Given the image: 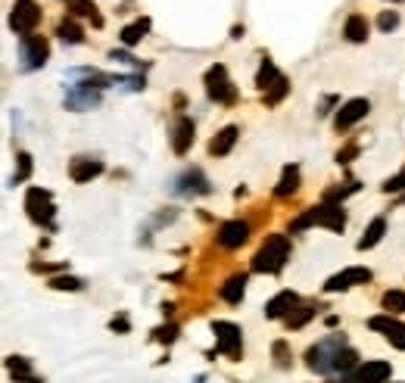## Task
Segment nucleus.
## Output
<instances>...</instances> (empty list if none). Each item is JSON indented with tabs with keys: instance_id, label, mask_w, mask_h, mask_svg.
I'll list each match as a JSON object with an SVG mask.
<instances>
[{
	"instance_id": "nucleus-1",
	"label": "nucleus",
	"mask_w": 405,
	"mask_h": 383,
	"mask_svg": "<svg viewBox=\"0 0 405 383\" xmlns=\"http://www.w3.org/2000/svg\"><path fill=\"white\" fill-rule=\"evenodd\" d=\"M287 259H290V237L271 234L269 240L256 249V256H252V271H259V274H278L281 268H284Z\"/></svg>"
},
{
	"instance_id": "nucleus-2",
	"label": "nucleus",
	"mask_w": 405,
	"mask_h": 383,
	"mask_svg": "<svg viewBox=\"0 0 405 383\" xmlns=\"http://www.w3.org/2000/svg\"><path fill=\"white\" fill-rule=\"evenodd\" d=\"M312 225H321V228H328V231H343L346 228V212H343V206L340 203H321V206H315V209H309V212H302L300 219L290 225V231H306V228H312Z\"/></svg>"
},
{
	"instance_id": "nucleus-3",
	"label": "nucleus",
	"mask_w": 405,
	"mask_h": 383,
	"mask_svg": "<svg viewBox=\"0 0 405 383\" xmlns=\"http://www.w3.org/2000/svg\"><path fill=\"white\" fill-rule=\"evenodd\" d=\"M346 346V339L343 334H330V337H324L321 343H315V346H309V352H306V365L312 368L315 374H330L337 368V356H340V349Z\"/></svg>"
},
{
	"instance_id": "nucleus-4",
	"label": "nucleus",
	"mask_w": 405,
	"mask_h": 383,
	"mask_svg": "<svg viewBox=\"0 0 405 383\" xmlns=\"http://www.w3.org/2000/svg\"><path fill=\"white\" fill-rule=\"evenodd\" d=\"M25 212L28 219L34 221V225L47 228V231H56V206H53V197H50V190L44 187H28L25 193Z\"/></svg>"
},
{
	"instance_id": "nucleus-5",
	"label": "nucleus",
	"mask_w": 405,
	"mask_h": 383,
	"mask_svg": "<svg viewBox=\"0 0 405 383\" xmlns=\"http://www.w3.org/2000/svg\"><path fill=\"white\" fill-rule=\"evenodd\" d=\"M206 93H209V100H215V103H225V106H234L237 103V88L231 84V78H228V69L221 66V63H215V66H209L206 69Z\"/></svg>"
},
{
	"instance_id": "nucleus-6",
	"label": "nucleus",
	"mask_w": 405,
	"mask_h": 383,
	"mask_svg": "<svg viewBox=\"0 0 405 383\" xmlns=\"http://www.w3.org/2000/svg\"><path fill=\"white\" fill-rule=\"evenodd\" d=\"M212 334H215V352H221V356H228V358L243 356V337H240V327H237V324L215 321Z\"/></svg>"
},
{
	"instance_id": "nucleus-7",
	"label": "nucleus",
	"mask_w": 405,
	"mask_h": 383,
	"mask_svg": "<svg viewBox=\"0 0 405 383\" xmlns=\"http://www.w3.org/2000/svg\"><path fill=\"white\" fill-rule=\"evenodd\" d=\"M38 22H41V6L34 4V0H16V4H13L10 28L19 34V38L32 34L34 28H38Z\"/></svg>"
},
{
	"instance_id": "nucleus-8",
	"label": "nucleus",
	"mask_w": 405,
	"mask_h": 383,
	"mask_svg": "<svg viewBox=\"0 0 405 383\" xmlns=\"http://www.w3.org/2000/svg\"><path fill=\"white\" fill-rule=\"evenodd\" d=\"M47 56H50V47L41 34H25V38H19V60H22L25 72L41 69L47 63Z\"/></svg>"
},
{
	"instance_id": "nucleus-9",
	"label": "nucleus",
	"mask_w": 405,
	"mask_h": 383,
	"mask_svg": "<svg viewBox=\"0 0 405 383\" xmlns=\"http://www.w3.org/2000/svg\"><path fill=\"white\" fill-rule=\"evenodd\" d=\"M368 280H371V268L356 265V268H346V271H340L334 278L324 280V293H343V290H349V287L368 284Z\"/></svg>"
},
{
	"instance_id": "nucleus-10",
	"label": "nucleus",
	"mask_w": 405,
	"mask_h": 383,
	"mask_svg": "<svg viewBox=\"0 0 405 383\" xmlns=\"http://www.w3.org/2000/svg\"><path fill=\"white\" fill-rule=\"evenodd\" d=\"M371 112V103H368L365 97H356V100H346L343 106H340V112L334 115V128L337 131H349L352 125H356L359 119H365V115Z\"/></svg>"
},
{
	"instance_id": "nucleus-11",
	"label": "nucleus",
	"mask_w": 405,
	"mask_h": 383,
	"mask_svg": "<svg viewBox=\"0 0 405 383\" xmlns=\"http://www.w3.org/2000/svg\"><path fill=\"white\" fill-rule=\"evenodd\" d=\"M172 190H175L178 197H200V193H209V181L200 169H187L172 181Z\"/></svg>"
},
{
	"instance_id": "nucleus-12",
	"label": "nucleus",
	"mask_w": 405,
	"mask_h": 383,
	"mask_svg": "<svg viewBox=\"0 0 405 383\" xmlns=\"http://www.w3.org/2000/svg\"><path fill=\"white\" fill-rule=\"evenodd\" d=\"M368 327L380 330V334L390 339V346L405 352V324L402 321H396V318H390V315H374L371 321H368Z\"/></svg>"
},
{
	"instance_id": "nucleus-13",
	"label": "nucleus",
	"mask_w": 405,
	"mask_h": 383,
	"mask_svg": "<svg viewBox=\"0 0 405 383\" xmlns=\"http://www.w3.org/2000/svg\"><path fill=\"white\" fill-rule=\"evenodd\" d=\"M97 103H100V91L88 88V84H72L69 93H66V110H72V112L94 110Z\"/></svg>"
},
{
	"instance_id": "nucleus-14",
	"label": "nucleus",
	"mask_w": 405,
	"mask_h": 383,
	"mask_svg": "<svg viewBox=\"0 0 405 383\" xmlns=\"http://www.w3.org/2000/svg\"><path fill=\"white\" fill-rule=\"evenodd\" d=\"M97 175H103V162L94 156H75L69 165V178L75 181V184H88Z\"/></svg>"
},
{
	"instance_id": "nucleus-15",
	"label": "nucleus",
	"mask_w": 405,
	"mask_h": 383,
	"mask_svg": "<svg viewBox=\"0 0 405 383\" xmlns=\"http://www.w3.org/2000/svg\"><path fill=\"white\" fill-rule=\"evenodd\" d=\"M247 240H250V225H247V221H225V225L219 228V243L225 249H237V247H243Z\"/></svg>"
},
{
	"instance_id": "nucleus-16",
	"label": "nucleus",
	"mask_w": 405,
	"mask_h": 383,
	"mask_svg": "<svg viewBox=\"0 0 405 383\" xmlns=\"http://www.w3.org/2000/svg\"><path fill=\"white\" fill-rule=\"evenodd\" d=\"M390 377V361H365V365L356 368L352 374V383H387Z\"/></svg>"
},
{
	"instance_id": "nucleus-17",
	"label": "nucleus",
	"mask_w": 405,
	"mask_h": 383,
	"mask_svg": "<svg viewBox=\"0 0 405 383\" xmlns=\"http://www.w3.org/2000/svg\"><path fill=\"white\" fill-rule=\"evenodd\" d=\"M300 306V296L293 290H281L278 296H271L269 306H265V318H287L293 309Z\"/></svg>"
},
{
	"instance_id": "nucleus-18",
	"label": "nucleus",
	"mask_w": 405,
	"mask_h": 383,
	"mask_svg": "<svg viewBox=\"0 0 405 383\" xmlns=\"http://www.w3.org/2000/svg\"><path fill=\"white\" fill-rule=\"evenodd\" d=\"M191 147H193V122L178 119L175 128H172V150H175L178 156H184Z\"/></svg>"
},
{
	"instance_id": "nucleus-19",
	"label": "nucleus",
	"mask_w": 405,
	"mask_h": 383,
	"mask_svg": "<svg viewBox=\"0 0 405 383\" xmlns=\"http://www.w3.org/2000/svg\"><path fill=\"white\" fill-rule=\"evenodd\" d=\"M237 134H240V128H237V125L221 128V131L215 134L212 141H209V153H212V156H228L231 147L237 143Z\"/></svg>"
},
{
	"instance_id": "nucleus-20",
	"label": "nucleus",
	"mask_w": 405,
	"mask_h": 383,
	"mask_svg": "<svg viewBox=\"0 0 405 383\" xmlns=\"http://www.w3.org/2000/svg\"><path fill=\"white\" fill-rule=\"evenodd\" d=\"M243 293H247V274H231L221 284V299L231 302V306H237L243 299Z\"/></svg>"
},
{
	"instance_id": "nucleus-21",
	"label": "nucleus",
	"mask_w": 405,
	"mask_h": 383,
	"mask_svg": "<svg viewBox=\"0 0 405 383\" xmlns=\"http://www.w3.org/2000/svg\"><path fill=\"white\" fill-rule=\"evenodd\" d=\"M343 34H346V41H352V44H365L368 41V19L361 16V13H352L343 25Z\"/></svg>"
},
{
	"instance_id": "nucleus-22",
	"label": "nucleus",
	"mask_w": 405,
	"mask_h": 383,
	"mask_svg": "<svg viewBox=\"0 0 405 383\" xmlns=\"http://www.w3.org/2000/svg\"><path fill=\"white\" fill-rule=\"evenodd\" d=\"M383 234H387V219H374L371 225L365 228V234L359 237L356 247H359V249H371V247H378V243L383 240Z\"/></svg>"
},
{
	"instance_id": "nucleus-23",
	"label": "nucleus",
	"mask_w": 405,
	"mask_h": 383,
	"mask_svg": "<svg viewBox=\"0 0 405 383\" xmlns=\"http://www.w3.org/2000/svg\"><path fill=\"white\" fill-rule=\"evenodd\" d=\"M6 368H10V374L16 377V383H44L32 374V365H28V358H22V356H10L6 358Z\"/></svg>"
},
{
	"instance_id": "nucleus-24",
	"label": "nucleus",
	"mask_w": 405,
	"mask_h": 383,
	"mask_svg": "<svg viewBox=\"0 0 405 383\" xmlns=\"http://www.w3.org/2000/svg\"><path fill=\"white\" fill-rule=\"evenodd\" d=\"M147 32H150V19H137V22L122 28L119 38H122V44H125V47H134V44H141V41L147 38Z\"/></svg>"
},
{
	"instance_id": "nucleus-25",
	"label": "nucleus",
	"mask_w": 405,
	"mask_h": 383,
	"mask_svg": "<svg viewBox=\"0 0 405 383\" xmlns=\"http://www.w3.org/2000/svg\"><path fill=\"white\" fill-rule=\"evenodd\" d=\"M296 187H300V165H287L284 175H281V184L274 187V197H290V193H296Z\"/></svg>"
},
{
	"instance_id": "nucleus-26",
	"label": "nucleus",
	"mask_w": 405,
	"mask_h": 383,
	"mask_svg": "<svg viewBox=\"0 0 405 383\" xmlns=\"http://www.w3.org/2000/svg\"><path fill=\"white\" fill-rule=\"evenodd\" d=\"M359 190V181H343V184H337V187H328L324 190V203H343L346 197H352V193Z\"/></svg>"
},
{
	"instance_id": "nucleus-27",
	"label": "nucleus",
	"mask_w": 405,
	"mask_h": 383,
	"mask_svg": "<svg viewBox=\"0 0 405 383\" xmlns=\"http://www.w3.org/2000/svg\"><path fill=\"white\" fill-rule=\"evenodd\" d=\"M56 34H60L63 44H84V32H82V25H75L72 19H63V22L56 25Z\"/></svg>"
},
{
	"instance_id": "nucleus-28",
	"label": "nucleus",
	"mask_w": 405,
	"mask_h": 383,
	"mask_svg": "<svg viewBox=\"0 0 405 383\" xmlns=\"http://www.w3.org/2000/svg\"><path fill=\"white\" fill-rule=\"evenodd\" d=\"M72 13H75V16L91 19L94 28H100V25H103V16H100V13H97V4H94V0H72Z\"/></svg>"
},
{
	"instance_id": "nucleus-29",
	"label": "nucleus",
	"mask_w": 405,
	"mask_h": 383,
	"mask_svg": "<svg viewBox=\"0 0 405 383\" xmlns=\"http://www.w3.org/2000/svg\"><path fill=\"white\" fill-rule=\"evenodd\" d=\"M278 78H281V72L274 69V63H271V60H262V66H259V75H256V88L265 93L274 82H278Z\"/></svg>"
},
{
	"instance_id": "nucleus-30",
	"label": "nucleus",
	"mask_w": 405,
	"mask_h": 383,
	"mask_svg": "<svg viewBox=\"0 0 405 383\" xmlns=\"http://www.w3.org/2000/svg\"><path fill=\"white\" fill-rule=\"evenodd\" d=\"M380 306L387 315H402L405 312V293L402 290H387L380 296Z\"/></svg>"
},
{
	"instance_id": "nucleus-31",
	"label": "nucleus",
	"mask_w": 405,
	"mask_h": 383,
	"mask_svg": "<svg viewBox=\"0 0 405 383\" xmlns=\"http://www.w3.org/2000/svg\"><path fill=\"white\" fill-rule=\"evenodd\" d=\"M287 93H290V82H287V78H284V75H281V78H278V82H274V84H271V88H269V91H265V93H262V100H265V106H278V103H281V100H284V97H287Z\"/></svg>"
},
{
	"instance_id": "nucleus-32",
	"label": "nucleus",
	"mask_w": 405,
	"mask_h": 383,
	"mask_svg": "<svg viewBox=\"0 0 405 383\" xmlns=\"http://www.w3.org/2000/svg\"><path fill=\"white\" fill-rule=\"evenodd\" d=\"M315 312H318V306H296L293 312L284 318V321H287V327H290V330H300L309 318H315Z\"/></svg>"
},
{
	"instance_id": "nucleus-33",
	"label": "nucleus",
	"mask_w": 405,
	"mask_h": 383,
	"mask_svg": "<svg viewBox=\"0 0 405 383\" xmlns=\"http://www.w3.org/2000/svg\"><path fill=\"white\" fill-rule=\"evenodd\" d=\"M352 368H359V352L349 349V346H343V349H340V356H337V368H334V371L349 374Z\"/></svg>"
},
{
	"instance_id": "nucleus-34",
	"label": "nucleus",
	"mask_w": 405,
	"mask_h": 383,
	"mask_svg": "<svg viewBox=\"0 0 405 383\" xmlns=\"http://www.w3.org/2000/svg\"><path fill=\"white\" fill-rule=\"evenodd\" d=\"M50 287H53V290H82L84 280L72 278V274H60V278H50Z\"/></svg>"
},
{
	"instance_id": "nucleus-35",
	"label": "nucleus",
	"mask_w": 405,
	"mask_h": 383,
	"mask_svg": "<svg viewBox=\"0 0 405 383\" xmlns=\"http://www.w3.org/2000/svg\"><path fill=\"white\" fill-rule=\"evenodd\" d=\"M271 352H274V365H278V368H290V346H287L284 339H278V343L271 346Z\"/></svg>"
},
{
	"instance_id": "nucleus-36",
	"label": "nucleus",
	"mask_w": 405,
	"mask_h": 383,
	"mask_svg": "<svg viewBox=\"0 0 405 383\" xmlns=\"http://www.w3.org/2000/svg\"><path fill=\"white\" fill-rule=\"evenodd\" d=\"M380 190H383V193H399V190H405V165H402L399 171H396L393 178H387V181H383V187H380Z\"/></svg>"
},
{
	"instance_id": "nucleus-37",
	"label": "nucleus",
	"mask_w": 405,
	"mask_h": 383,
	"mask_svg": "<svg viewBox=\"0 0 405 383\" xmlns=\"http://www.w3.org/2000/svg\"><path fill=\"white\" fill-rule=\"evenodd\" d=\"M19 171L13 175V184H22V181H28V175H32V156L28 153H19Z\"/></svg>"
},
{
	"instance_id": "nucleus-38",
	"label": "nucleus",
	"mask_w": 405,
	"mask_h": 383,
	"mask_svg": "<svg viewBox=\"0 0 405 383\" xmlns=\"http://www.w3.org/2000/svg\"><path fill=\"white\" fill-rule=\"evenodd\" d=\"M378 25H380V32H393V28L399 25V13H396V10H383L380 19H378Z\"/></svg>"
},
{
	"instance_id": "nucleus-39",
	"label": "nucleus",
	"mask_w": 405,
	"mask_h": 383,
	"mask_svg": "<svg viewBox=\"0 0 405 383\" xmlns=\"http://www.w3.org/2000/svg\"><path fill=\"white\" fill-rule=\"evenodd\" d=\"M153 334H156V343L169 346V343H175V339H178V327H175V324H165V327H156Z\"/></svg>"
},
{
	"instance_id": "nucleus-40",
	"label": "nucleus",
	"mask_w": 405,
	"mask_h": 383,
	"mask_svg": "<svg viewBox=\"0 0 405 383\" xmlns=\"http://www.w3.org/2000/svg\"><path fill=\"white\" fill-rule=\"evenodd\" d=\"M356 153H359V143H349V147H343V150L337 153V162H340V165L352 162V159H356Z\"/></svg>"
},
{
	"instance_id": "nucleus-41",
	"label": "nucleus",
	"mask_w": 405,
	"mask_h": 383,
	"mask_svg": "<svg viewBox=\"0 0 405 383\" xmlns=\"http://www.w3.org/2000/svg\"><path fill=\"white\" fill-rule=\"evenodd\" d=\"M110 327H112V330H119V334H128V318H125V315L112 318V321H110Z\"/></svg>"
},
{
	"instance_id": "nucleus-42",
	"label": "nucleus",
	"mask_w": 405,
	"mask_h": 383,
	"mask_svg": "<svg viewBox=\"0 0 405 383\" xmlns=\"http://www.w3.org/2000/svg\"><path fill=\"white\" fill-rule=\"evenodd\" d=\"M334 103H337V97H328V100L321 103V110H318V115H328V112H330V106H334Z\"/></svg>"
},
{
	"instance_id": "nucleus-43",
	"label": "nucleus",
	"mask_w": 405,
	"mask_h": 383,
	"mask_svg": "<svg viewBox=\"0 0 405 383\" xmlns=\"http://www.w3.org/2000/svg\"><path fill=\"white\" fill-rule=\"evenodd\" d=\"M390 4H402V0H390Z\"/></svg>"
}]
</instances>
